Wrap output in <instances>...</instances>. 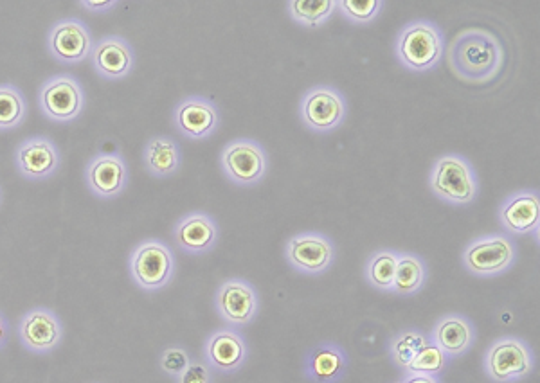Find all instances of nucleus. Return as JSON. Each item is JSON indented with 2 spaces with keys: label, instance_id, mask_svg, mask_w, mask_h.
<instances>
[{
  "label": "nucleus",
  "instance_id": "f257e3e1",
  "mask_svg": "<svg viewBox=\"0 0 540 383\" xmlns=\"http://www.w3.org/2000/svg\"><path fill=\"white\" fill-rule=\"evenodd\" d=\"M503 62V45L486 29H467L450 44V67L458 78L468 83L494 80Z\"/></svg>",
  "mask_w": 540,
  "mask_h": 383
},
{
  "label": "nucleus",
  "instance_id": "f03ea898",
  "mask_svg": "<svg viewBox=\"0 0 540 383\" xmlns=\"http://www.w3.org/2000/svg\"><path fill=\"white\" fill-rule=\"evenodd\" d=\"M175 261L170 249L159 241H146L132 256V276L144 290H159L173 274Z\"/></svg>",
  "mask_w": 540,
  "mask_h": 383
},
{
  "label": "nucleus",
  "instance_id": "7ed1b4c3",
  "mask_svg": "<svg viewBox=\"0 0 540 383\" xmlns=\"http://www.w3.org/2000/svg\"><path fill=\"white\" fill-rule=\"evenodd\" d=\"M431 188L452 204H468L476 196V180L465 161L458 157L441 159L432 173Z\"/></svg>",
  "mask_w": 540,
  "mask_h": 383
},
{
  "label": "nucleus",
  "instance_id": "20e7f679",
  "mask_svg": "<svg viewBox=\"0 0 540 383\" xmlns=\"http://www.w3.org/2000/svg\"><path fill=\"white\" fill-rule=\"evenodd\" d=\"M443 42L434 27L414 24L400 38V60L413 71H427L440 60Z\"/></svg>",
  "mask_w": 540,
  "mask_h": 383
},
{
  "label": "nucleus",
  "instance_id": "39448f33",
  "mask_svg": "<svg viewBox=\"0 0 540 383\" xmlns=\"http://www.w3.org/2000/svg\"><path fill=\"white\" fill-rule=\"evenodd\" d=\"M40 107L45 116L62 123L80 116L83 92L78 81L71 76H58L47 81L40 94Z\"/></svg>",
  "mask_w": 540,
  "mask_h": 383
},
{
  "label": "nucleus",
  "instance_id": "423d86ee",
  "mask_svg": "<svg viewBox=\"0 0 540 383\" xmlns=\"http://www.w3.org/2000/svg\"><path fill=\"white\" fill-rule=\"evenodd\" d=\"M513 258L515 249L512 243L506 238L495 236L477 241L472 247H468L465 252V265L470 272L479 276H494L510 267Z\"/></svg>",
  "mask_w": 540,
  "mask_h": 383
},
{
  "label": "nucleus",
  "instance_id": "0eeeda50",
  "mask_svg": "<svg viewBox=\"0 0 540 383\" xmlns=\"http://www.w3.org/2000/svg\"><path fill=\"white\" fill-rule=\"evenodd\" d=\"M227 177L236 184H254L263 177L267 162L258 144L240 141L227 148L222 157Z\"/></svg>",
  "mask_w": 540,
  "mask_h": 383
},
{
  "label": "nucleus",
  "instance_id": "6e6552de",
  "mask_svg": "<svg viewBox=\"0 0 540 383\" xmlns=\"http://www.w3.org/2000/svg\"><path fill=\"white\" fill-rule=\"evenodd\" d=\"M20 337L26 348L35 353H47L62 340V322L47 308L31 310L20 322Z\"/></svg>",
  "mask_w": 540,
  "mask_h": 383
},
{
  "label": "nucleus",
  "instance_id": "1a4fd4ad",
  "mask_svg": "<svg viewBox=\"0 0 540 383\" xmlns=\"http://www.w3.org/2000/svg\"><path fill=\"white\" fill-rule=\"evenodd\" d=\"M20 173L31 180L47 179L60 166V153L47 137H33L18 148Z\"/></svg>",
  "mask_w": 540,
  "mask_h": 383
},
{
  "label": "nucleus",
  "instance_id": "9d476101",
  "mask_svg": "<svg viewBox=\"0 0 540 383\" xmlns=\"http://www.w3.org/2000/svg\"><path fill=\"white\" fill-rule=\"evenodd\" d=\"M530 369V353L519 340H501L488 353V371L497 382L528 375Z\"/></svg>",
  "mask_w": 540,
  "mask_h": 383
},
{
  "label": "nucleus",
  "instance_id": "9b49d317",
  "mask_svg": "<svg viewBox=\"0 0 540 383\" xmlns=\"http://www.w3.org/2000/svg\"><path fill=\"white\" fill-rule=\"evenodd\" d=\"M128 170L119 155H99L87 168V186L101 198H114L126 186Z\"/></svg>",
  "mask_w": 540,
  "mask_h": 383
},
{
  "label": "nucleus",
  "instance_id": "f8f14e48",
  "mask_svg": "<svg viewBox=\"0 0 540 383\" xmlns=\"http://www.w3.org/2000/svg\"><path fill=\"white\" fill-rule=\"evenodd\" d=\"M49 47L62 62H81L90 53V35L78 20H62L49 36Z\"/></svg>",
  "mask_w": 540,
  "mask_h": 383
},
{
  "label": "nucleus",
  "instance_id": "ddd939ff",
  "mask_svg": "<svg viewBox=\"0 0 540 383\" xmlns=\"http://www.w3.org/2000/svg\"><path fill=\"white\" fill-rule=\"evenodd\" d=\"M216 306L227 321L233 324H247L258 310V301L254 290L247 283L229 281L220 288Z\"/></svg>",
  "mask_w": 540,
  "mask_h": 383
},
{
  "label": "nucleus",
  "instance_id": "4468645a",
  "mask_svg": "<svg viewBox=\"0 0 540 383\" xmlns=\"http://www.w3.org/2000/svg\"><path fill=\"white\" fill-rule=\"evenodd\" d=\"M303 117L315 130H332L344 117V103L337 92L317 89L310 92L303 105Z\"/></svg>",
  "mask_w": 540,
  "mask_h": 383
},
{
  "label": "nucleus",
  "instance_id": "2eb2a0df",
  "mask_svg": "<svg viewBox=\"0 0 540 383\" xmlns=\"http://www.w3.org/2000/svg\"><path fill=\"white\" fill-rule=\"evenodd\" d=\"M288 259L305 272H323L333 259L332 245L321 236H297L288 245Z\"/></svg>",
  "mask_w": 540,
  "mask_h": 383
},
{
  "label": "nucleus",
  "instance_id": "dca6fc26",
  "mask_svg": "<svg viewBox=\"0 0 540 383\" xmlns=\"http://www.w3.org/2000/svg\"><path fill=\"white\" fill-rule=\"evenodd\" d=\"M94 63L101 76L108 80H119L125 78L128 72L132 71L134 65V54L130 45L126 44L119 36H108L101 44L94 49Z\"/></svg>",
  "mask_w": 540,
  "mask_h": 383
},
{
  "label": "nucleus",
  "instance_id": "f3484780",
  "mask_svg": "<svg viewBox=\"0 0 540 383\" xmlns=\"http://www.w3.org/2000/svg\"><path fill=\"white\" fill-rule=\"evenodd\" d=\"M218 125V114L204 99H188L177 108V126L191 139H204Z\"/></svg>",
  "mask_w": 540,
  "mask_h": 383
},
{
  "label": "nucleus",
  "instance_id": "a211bd4d",
  "mask_svg": "<svg viewBox=\"0 0 540 383\" xmlns=\"http://www.w3.org/2000/svg\"><path fill=\"white\" fill-rule=\"evenodd\" d=\"M216 225L206 214H189L175 229V240L191 254H202L215 245Z\"/></svg>",
  "mask_w": 540,
  "mask_h": 383
},
{
  "label": "nucleus",
  "instance_id": "6ab92c4d",
  "mask_svg": "<svg viewBox=\"0 0 540 383\" xmlns=\"http://www.w3.org/2000/svg\"><path fill=\"white\" fill-rule=\"evenodd\" d=\"M501 220L508 231L515 234H524L537 229L540 220L539 196L526 195L513 196L501 211Z\"/></svg>",
  "mask_w": 540,
  "mask_h": 383
},
{
  "label": "nucleus",
  "instance_id": "aec40b11",
  "mask_svg": "<svg viewBox=\"0 0 540 383\" xmlns=\"http://www.w3.org/2000/svg\"><path fill=\"white\" fill-rule=\"evenodd\" d=\"M434 339L438 348L443 353H449V355H461L467 351L468 346L472 344L474 339V331L472 326L468 324L465 319L461 317H447L436 326L434 331Z\"/></svg>",
  "mask_w": 540,
  "mask_h": 383
},
{
  "label": "nucleus",
  "instance_id": "412c9836",
  "mask_svg": "<svg viewBox=\"0 0 540 383\" xmlns=\"http://www.w3.org/2000/svg\"><path fill=\"white\" fill-rule=\"evenodd\" d=\"M207 355L213 366L222 371H233L242 364L245 346L238 335L231 331H220L207 344Z\"/></svg>",
  "mask_w": 540,
  "mask_h": 383
},
{
  "label": "nucleus",
  "instance_id": "4be33fe9",
  "mask_svg": "<svg viewBox=\"0 0 540 383\" xmlns=\"http://www.w3.org/2000/svg\"><path fill=\"white\" fill-rule=\"evenodd\" d=\"M146 166L157 177H168L179 170L180 155L177 144L168 137H155L146 146Z\"/></svg>",
  "mask_w": 540,
  "mask_h": 383
},
{
  "label": "nucleus",
  "instance_id": "5701e85b",
  "mask_svg": "<svg viewBox=\"0 0 540 383\" xmlns=\"http://www.w3.org/2000/svg\"><path fill=\"white\" fill-rule=\"evenodd\" d=\"M26 117V103L15 87H0V130L20 125Z\"/></svg>",
  "mask_w": 540,
  "mask_h": 383
},
{
  "label": "nucleus",
  "instance_id": "b1692460",
  "mask_svg": "<svg viewBox=\"0 0 540 383\" xmlns=\"http://www.w3.org/2000/svg\"><path fill=\"white\" fill-rule=\"evenodd\" d=\"M423 283L422 261L414 256L398 258L393 290L398 294H413Z\"/></svg>",
  "mask_w": 540,
  "mask_h": 383
},
{
  "label": "nucleus",
  "instance_id": "393cba45",
  "mask_svg": "<svg viewBox=\"0 0 540 383\" xmlns=\"http://www.w3.org/2000/svg\"><path fill=\"white\" fill-rule=\"evenodd\" d=\"M335 6L333 0H294L290 2V13L305 26L315 27L332 15Z\"/></svg>",
  "mask_w": 540,
  "mask_h": 383
},
{
  "label": "nucleus",
  "instance_id": "a878e982",
  "mask_svg": "<svg viewBox=\"0 0 540 383\" xmlns=\"http://www.w3.org/2000/svg\"><path fill=\"white\" fill-rule=\"evenodd\" d=\"M398 256L393 252H378L368 267L369 281L380 290H393Z\"/></svg>",
  "mask_w": 540,
  "mask_h": 383
},
{
  "label": "nucleus",
  "instance_id": "bb28decb",
  "mask_svg": "<svg viewBox=\"0 0 540 383\" xmlns=\"http://www.w3.org/2000/svg\"><path fill=\"white\" fill-rule=\"evenodd\" d=\"M312 369L317 380L321 382H330L335 376L341 373L342 357L339 351L335 349H321L314 355L312 360Z\"/></svg>",
  "mask_w": 540,
  "mask_h": 383
},
{
  "label": "nucleus",
  "instance_id": "cd10ccee",
  "mask_svg": "<svg viewBox=\"0 0 540 383\" xmlns=\"http://www.w3.org/2000/svg\"><path fill=\"white\" fill-rule=\"evenodd\" d=\"M445 366V353L438 346L427 344L425 348L414 357L413 362L409 364V371L420 373V375H429V373H438Z\"/></svg>",
  "mask_w": 540,
  "mask_h": 383
},
{
  "label": "nucleus",
  "instance_id": "c85d7f7f",
  "mask_svg": "<svg viewBox=\"0 0 540 383\" xmlns=\"http://www.w3.org/2000/svg\"><path fill=\"white\" fill-rule=\"evenodd\" d=\"M427 346V340L416 333H405L404 337L396 340L395 358L400 366L409 367L414 357Z\"/></svg>",
  "mask_w": 540,
  "mask_h": 383
},
{
  "label": "nucleus",
  "instance_id": "c756f323",
  "mask_svg": "<svg viewBox=\"0 0 540 383\" xmlns=\"http://www.w3.org/2000/svg\"><path fill=\"white\" fill-rule=\"evenodd\" d=\"M339 4L344 13L355 22H369L382 6L380 0H342Z\"/></svg>",
  "mask_w": 540,
  "mask_h": 383
},
{
  "label": "nucleus",
  "instance_id": "7c9ffc66",
  "mask_svg": "<svg viewBox=\"0 0 540 383\" xmlns=\"http://www.w3.org/2000/svg\"><path fill=\"white\" fill-rule=\"evenodd\" d=\"M161 366L166 373L179 376L189 367V358L186 351L180 348H171L164 351L161 358Z\"/></svg>",
  "mask_w": 540,
  "mask_h": 383
},
{
  "label": "nucleus",
  "instance_id": "2f4dec72",
  "mask_svg": "<svg viewBox=\"0 0 540 383\" xmlns=\"http://www.w3.org/2000/svg\"><path fill=\"white\" fill-rule=\"evenodd\" d=\"M209 376H207V369L200 364H193L189 366L182 375H180V383H207Z\"/></svg>",
  "mask_w": 540,
  "mask_h": 383
},
{
  "label": "nucleus",
  "instance_id": "473e14b6",
  "mask_svg": "<svg viewBox=\"0 0 540 383\" xmlns=\"http://www.w3.org/2000/svg\"><path fill=\"white\" fill-rule=\"evenodd\" d=\"M81 6L92 9V11H105L107 8L116 6V2L114 0H83Z\"/></svg>",
  "mask_w": 540,
  "mask_h": 383
},
{
  "label": "nucleus",
  "instance_id": "72a5a7b5",
  "mask_svg": "<svg viewBox=\"0 0 540 383\" xmlns=\"http://www.w3.org/2000/svg\"><path fill=\"white\" fill-rule=\"evenodd\" d=\"M6 340H8V322L4 319V315L0 313V348H4Z\"/></svg>",
  "mask_w": 540,
  "mask_h": 383
},
{
  "label": "nucleus",
  "instance_id": "f704fd0d",
  "mask_svg": "<svg viewBox=\"0 0 540 383\" xmlns=\"http://www.w3.org/2000/svg\"><path fill=\"white\" fill-rule=\"evenodd\" d=\"M407 383H436L432 380L431 376L418 375L411 378Z\"/></svg>",
  "mask_w": 540,
  "mask_h": 383
}]
</instances>
